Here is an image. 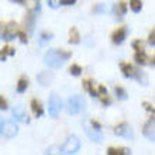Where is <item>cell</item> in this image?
I'll use <instances>...</instances> for the list:
<instances>
[{"instance_id":"11","label":"cell","mask_w":155,"mask_h":155,"mask_svg":"<svg viewBox=\"0 0 155 155\" xmlns=\"http://www.w3.org/2000/svg\"><path fill=\"white\" fill-rule=\"evenodd\" d=\"M13 114H14L16 120H18V121L30 123V117H28L27 111L24 110V107H23V106H17V107H14V110H13Z\"/></svg>"},{"instance_id":"34","label":"cell","mask_w":155,"mask_h":155,"mask_svg":"<svg viewBox=\"0 0 155 155\" xmlns=\"http://www.w3.org/2000/svg\"><path fill=\"white\" fill-rule=\"evenodd\" d=\"M47 2H48V6L51 8H57L59 4V0H47Z\"/></svg>"},{"instance_id":"36","label":"cell","mask_w":155,"mask_h":155,"mask_svg":"<svg viewBox=\"0 0 155 155\" xmlns=\"http://www.w3.org/2000/svg\"><path fill=\"white\" fill-rule=\"evenodd\" d=\"M59 3L64 4V6H72V4L76 3V0H59Z\"/></svg>"},{"instance_id":"6","label":"cell","mask_w":155,"mask_h":155,"mask_svg":"<svg viewBox=\"0 0 155 155\" xmlns=\"http://www.w3.org/2000/svg\"><path fill=\"white\" fill-rule=\"evenodd\" d=\"M113 133L120 137H124V138H134V133H133V128H131L127 123H120L113 128Z\"/></svg>"},{"instance_id":"37","label":"cell","mask_w":155,"mask_h":155,"mask_svg":"<svg viewBox=\"0 0 155 155\" xmlns=\"http://www.w3.org/2000/svg\"><path fill=\"white\" fill-rule=\"evenodd\" d=\"M89 124H90L92 127H93V128H96V130H100V127H102V126H100V123L96 121V120H90Z\"/></svg>"},{"instance_id":"35","label":"cell","mask_w":155,"mask_h":155,"mask_svg":"<svg viewBox=\"0 0 155 155\" xmlns=\"http://www.w3.org/2000/svg\"><path fill=\"white\" fill-rule=\"evenodd\" d=\"M7 109V102L4 100L3 96H0V110H6Z\"/></svg>"},{"instance_id":"39","label":"cell","mask_w":155,"mask_h":155,"mask_svg":"<svg viewBox=\"0 0 155 155\" xmlns=\"http://www.w3.org/2000/svg\"><path fill=\"white\" fill-rule=\"evenodd\" d=\"M97 92H99V96H100V94H107V89L104 86H99Z\"/></svg>"},{"instance_id":"33","label":"cell","mask_w":155,"mask_h":155,"mask_svg":"<svg viewBox=\"0 0 155 155\" xmlns=\"http://www.w3.org/2000/svg\"><path fill=\"white\" fill-rule=\"evenodd\" d=\"M143 106H144V109H145L147 111H150V113H152V114H154V106H152V104H150V103H147V102H144Z\"/></svg>"},{"instance_id":"3","label":"cell","mask_w":155,"mask_h":155,"mask_svg":"<svg viewBox=\"0 0 155 155\" xmlns=\"http://www.w3.org/2000/svg\"><path fill=\"white\" fill-rule=\"evenodd\" d=\"M79 148H81V140L78 138L76 135H72L62 145L61 152H64V154H75V152L79 151Z\"/></svg>"},{"instance_id":"32","label":"cell","mask_w":155,"mask_h":155,"mask_svg":"<svg viewBox=\"0 0 155 155\" xmlns=\"http://www.w3.org/2000/svg\"><path fill=\"white\" fill-rule=\"evenodd\" d=\"M148 42L151 44V47H154L155 45V31L152 30L151 33H150V35H148Z\"/></svg>"},{"instance_id":"20","label":"cell","mask_w":155,"mask_h":155,"mask_svg":"<svg viewBox=\"0 0 155 155\" xmlns=\"http://www.w3.org/2000/svg\"><path fill=\"white\" fill-rule=\"evenodd\" d=\"M82 83H83V87H85L86 90H89V93L92 94L93 97H94V96H99L97 89H94V86H93V83H92V81H90V79H85Z\"/></svg>"},{"instance_id":"7","label":"cell","mask_w":155,"mask_h":155,"mask_svg":"<svg viewBox=\"0 0 155 155\" xmlns=\"http://www.w3.org/2000/svg\"><path fill=\"white\" fill-rule=\"evenodd\" d=\"M83 127H85V131H86V134H87V137H89L90 141H93V143H102V140H103V135L102 133L99 130H96V128H93V127L90 126L89 123H85L83 124Z\"/></svg>"},{"instance_id":"1","label":"cell","mask_w":155,"mask_h":155,"mask_svg":"<svg viewBox=\"0 0 155 155\" xmlns=\"http://www.w3.org/2000/svg\"><path fill=\"white\" fill-rule=\"evenodd\" d=\"M71 57H72V52H69V51H64V49H52V51H48V52L45 54L44 62H45V65L47 66L57 69V68L62 66V64Z\"/></svg>"},{"instance_id":"22","label":"cell","mask_w":155,"mask_h":155,"mask_svg":"<svg viewBox=\"0 0 155 155\" xmlns=\"http://www.w3.org/2000/svg\"><path fill=\"white\" fill-rule=\"evenodd\" d=\"M127 12V3L126 2H118L117 4H116V14L117 16H124Z\"/></svg>"},{"instance_id":"2","label":"cell","mask_w":155,"mask_h":155,"mask_svg":"<svg viewBox=\"0 0 155 155\" xmlns=\"http://www.w3.org/2000/svg\"><path fill=\"white\" fill-rule=\"evenodd\" d=\"M85 107V99L79 96V94H75V96H71L68 99V103H66V111L69 114H78L79 111Z\"/></svg>"},{"instance_id":"23","label":"cell","mask_w":155,"mask_h":155,"mask_svg":"<svg viewBox=\"0 0 155 155\" xmlns=\"http://www.w3.org/2000/svg\"><path fill=\"white\" fill-rule=\"evenodd\" d=\"M130 7L134 13H140L143 8V0H130Z\"/></svg>"},{"instance_id":"5","label":"cell","mask_w":155,"mask_h":155,"mask_svg":"<svg viewBox=\"0 0 155 155\" xmlns=\"http://www.w3.org/2000/svg\"><path fill=\"white\" fill-rule=\"evenodd\" d=\"M17 133H18V127L14 121H2L0 134H3L7 138H13V137H16Z\"/></svg>"},{"instance_id":"30","label":"cell","mask_w":155,"mask_h":155,"mask_svg":"<svg viewBox=\"0 0 155 155\" xmlns=\"http://www.w3.org/2000/svg\"><path fill=\"white\" fill-rule=\"evenodd\" d=\"M93 10L94 12H110V7H109V6H104V4H100L97 7H94Z\"/></svg>"},{"instance_id":"14","label":"cell","mask_w":155,"mask_h":155,"mask_svg":"<svg viewBox=\"0 0 155 155\" xmlns=\"http://www.w3.org/2000/svg\"><path fill=\"white\" fill-rule=\"evenodd\" d=\"M134 59L138 65H147V64H150V58L144 54V51H137L134 55Z\"/></svg>"},{"instance_id":"27","label":"cell","mask_w":155,"mask_h":155,"mask_svg":"<svg viewBox=\"0 0 155 155\" xmlns=\"http://www.w3.org/2000/svg\"><path fill=\"white\" fill-rule=\"evenodd\" d=\"M133 48L135 51H144V41H141V40L133 41Z\"/></svg>"},{"instance_id":"28","label":"cell","mask_w":155,"mask_h":155,"mask_svg":"<svg viewBox=\"0 0 155 155\" xmlns=\"http://www.w3.org/2000/svg\"><path fill=\"white\" fill-rule=\"evenodd\" d=\"M17 35H18V38H20V41L23 42V44H25V42L28 41V38H27V35H25L24 31H20V30H18V33H17Z\"/></svg>"},{"instance_id":"4","label":"cell","mask_w":155,"mask_h":155,"mask_svg":"<svg viewBox=\"0 0 155 155\" xmlns=\"http://www.w3.org/2000/svg\"><path fill=\"white\" fill-rule=\"evenodd\" d=\"M49 106H48V110H49V116L52 118H57L59 111H61V106H62V102H61V97L58 96L57 93H52L51 97H49Z\"/></svg>"},{"instance_id":"16","label":"cell","mask_w":155,"mask_h":155,"mask_svg":"<svg viewBox=\"0 0 155 155\" xmlns=\"http://www.w3.org/2000/svg\"><path fill=\"white\" fill-rule=\"evenodd\" d=\"M68 41H69V44H79L81 42V34L75 27L69 30V40Z\"/></svg>"},{"instance_id":"21","label":"cell","mask_w":155,"mask_h":155,"mask_svg":"<svg viewBox=\"0 0 155 155\" xmlns=\"http://www.w3.org/2000/svg\"><path fill=\"white\" fill-rule=\"evenodd\" d=\"M27 87H28V81H27L25 78H20L18 82H17V92H18V93H23V92L27 90Z\"/></svg>"},{"instance_id":"38","label":"cell","mask_w":155,"mask_h":155,"mask_svg":"<svg viewBox=\"0 0 155 155\" xmlns=\"http://www.w3.org/2000/svg\"><path fill=\"white\" fill-rule=\"evenodd\" d=\"M6 58H7V52L4 48H2L0 49V61H6Z\"/></svg>"},{"instance_id":"19","label":"cell","mask_w":155,"mask_h":155,"mask_svg":"<svg viewBox=\"0 0 155 155\" xmlns=\"http://www.w3.org/2000/svg\"><path fill=\"white\" fill-rule=\"evenodd\" d=\"M35 13L34 12H30L28 10V14L25 16V28H28V31L31 33L33 31V27H34V21H35Z\"/></svg>"},{"instance_id":"44","label":"cell","mask_w":155,"mask_h":155,"mask_svg":"<svg viewBox=\"0 0 155 155\" xmlns=\"http://www.w3.org/2000/svg\"><path fill=\"white\" fill-rule=\"evenodd\" d=\"M2 121H3V120H2V118H0V126H2Z\"/></svg>"},{"instance_id":"8","label":"cell","mask_w":155,"mask_h":155,"mask_svg":"<svg viewBox=\"0 0 155 155\" xmlns=\"http://www.w3.org/2000/svg\"><path fill=\"white\" fill-rule=\"evenodd\" d=\"M17 33H18V25L14 23V21H10L7 24L4 25V31H3V37L4 40H13V38H16Z\"/></svg>"},{"instance_id":"15","label":"cell","mask_w":155,"mask_h":155,"mask_svg":"<svg viewBox=\"0 0 155 155\" xmlns=\"http://www.w3.org/2000/svg\"><path fill=\"white\" fill-rule=\"evenodd\" d=\"M107 154L109 155H130L131 151L130 148H114V147H110L107 150Z\"/></svg>"},{"instance_id":"43","label":"cell","mask_w":155,"mask_h":155,"mask_svg":"<svg viewBox=\"0 0 155 155\" xmlns=\"http://www.w3.org/2000/svg\"><path fill=\"white\" fill-rule=\"evenodd\" d=\"M12 2H16V3H25V0H12Z\"/></svg>"},{"instance_id":"40","label":"cell","mask_w":155,"mask_h":155,"mask_svg":"<svg viewBox=\"0 0 155 155\" xmlns=\"http://www.w3.org/2000/svg\"><path fill=\"white\" fill-rule=\"evenodd\" d=\"M41 37H42V40H44V41H47V40H51V38H52V34L42 33V34H41Z\"/></svg>"},{"instance_id":"25","label":"cell","mask_w":155,"mask_h":155,"mask_svg":"<svg viewBox=\"0 0 155 155\" xmlns=\"http://www.w3.org/2000/svg\"><path fill=\"white\" fill-rule=\"evenodd\" d=\"M69 74L74 75V76H79V75L82 74L81 65H78V64H72V65L69 66Z\"/></svg>"},{"instance_id":"24","label":"cell","mask_w":155,"mask_h":155,"mask_svg":"<svg viewBox=\"0 0 155 155\" xmlns=\"http://www.w3.org/2000/svg\"><path fill=\"white\" fill-rule=\"evenodd\" d=\"M114 92H116V96H117L120 100H126L128 96H127V92L123 89L121 86H116L114 87Z\"/></svg>"},{"instance_id":"9","label":"cell","mask_w":155,"mask_h":155,"mask_svg":"<svg viewBox=\"0 0 155 155\" xmlns=\"http://www.w3.org/2000/svg\"><path fill=\"white\" fill-rule=\"evenodd\" d=\"M126 35H127L126 27H118L117 30H114V33L111 34V42L116 45H120L123 41L126 40Z\"/></svg>"},{"instance_id":"41","label":"cell","mask_w":155,"mask_h":155,"mask_svg":"<svg viewBox=\"0 0 155 155\" xmlns=\"http://www.w3.org/2000/svg\"><path fill=\"white\" fill-rule=\"evenodd\" d=\"M4 49H6L7 55H14V48H12V47H4Z\"/></svg>"},{"instance_id":"17","label":"cell","mask_w":155,"mask_h":155,"mask_svg":"<svg viewBox=\"0 0 155 155\" xmlns=\"http://www.w3.org/2000/svg\"><path fill=\"white\" fill-rule=\"evenodd\" d=\"M31 109H33L34 114L37 116V117H41V116L44 114V109H42V106H41V103L38 102V100H35V99L31 100Z\"/></svg>"},{"instance_id":"13","label":"cell","mask_w":155,"mask_h":155,"mask_svg":"<svg viewBox=\"0 0 155 155\" xmlns=\"http://www.w3.org/2000/svg\"><path fill=\"white\" fill-rule=\"evenodd\" d=\"M120 68H121V72L126 78H133L134 76V66L128 64V62H121L120 64Z\"/></svg>"},{"instance_id":"42","label":"cell","mask_w":155,"mask_h":155,"mask_svg":"<svg viewBox=\"0 0 155 155\" xmlns=\"http://www.w3.org/2000/svg\"><path fill=\"white\" fill-rule=\"evenodd\" d=\"M3 31H4V24L0 23V34H3Z\"/></svg>"},{"instance_id":"10","label":"cell","mask_w":155,"mask_h":155,"mask_svg":"<svg viewBox=\"0 0 155 155\" xmlns=\"http://www.w3.org/2000/svg\"><path fill=\"white\" fill-rule=\"evenodd\" d=\"M143 133H144V135H145L148 140H151V141H154L155 140V121H154V117H151L147 123H145V126H144V128H143Z\"/></svg>"},{"instance_id":"18","label":"cell","mask_w":155,"mask_h":155,"mask_svg":"<svg viewBox=\"0 0 155 155\" xmlns=\"http://www.w3.org/2000/svg\"><path fill=\"white\" fill-rule=\"evenodd\" d=\"M133 78H135L137 81L141 83V85H147L148 83V78H147V75L144 74L143 71H140V69H137V68H134V76Z\"/></svg>"},{"instance_id":"12","label":"cell","mask_w":155,"mask_h":155,"mask_svg":"<svg viewBox=\"0 0 155 155\" xmlns=\"http://www.w3.org/2000/svg\"><path fill=\"white\" fill-rule=\"evenodd\" d=\"M37 79L42 86H48L54 79V74L52 72H47V71H44V72H41V74L38 75Z\"/></svg>"},{"instance_id":"29","label":"cell","mask_w":155,"mask_h":155,"mask_svg":"<svg viewBox=\"0 0 155 155\" xmlns=\"http://www.w3.org/2000/svg\"><path fill=\"white\" fill-rule=\"evenodd\" d=\"M45 154H61V148L51 147V148H48V150L45 151Z\"/></svg>"},{"instance_id":"31","label":"cell","mask_w":155,"mask_h":155,"mask_svg":"<svg viewBox=\"0 0 155 155\" xmlns=\"http://www.w3.org/2000/svg\"><path fill=\"white\" fill-rule=\"evenodd\" d=\"M100 100H102V103L104 104V106H109L111 103V99L107 96V94H102V97H100Z\"/></svg>"},{"instance_id":"26","label":"cell","mask_w":155,"mask_h":155,"mask_svg":"<svg viewBox=\"0 0 155 155\" xmlns=\"http://www.w3.org/2000/svg\"><path fill=\"white\" fill-rule=\"evenodd\" d=\"M28 10L34 13L40 10V0H28Z\"/></svg>"}]
</instances>
